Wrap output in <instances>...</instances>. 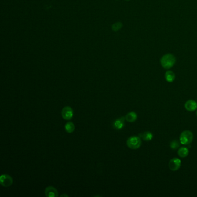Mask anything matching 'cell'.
Segmentation results:
<instances>
[{"label":"cell","mask_w":197,"mask_h":197,"mask_svg":"<svg viewBox=\"0 0 197 197\" xmlns=\"http://www.w3.org/2000/svg\"><path fill=\"white\" fill-rule=\"evenodd\" d=\"M170 146L171 149L176 150L179 148L180 144H179V142H178L177 140H173L170 143Z\"/></svg>","instance_id":"obj_16"},{"label":"cell","mask_w":197,"mask_h":197,"mask_svg":"<svg viewBox=\"0 0 197 197\" xmlns=\"http://www.w3.org/2000/svg\"><path fill=\"white\" fill-rule=\"evenodd\" d=\"M181 166V161L177 158L172 159L170 161L168 164L169 168L172 171L178 170L180 168Z\"/></svg>","instance_id":"obj_6"},{"label":"cell","mask_w":197,"mask_h":197,"mask_svg":"<svg viewBox=\"0 0 197 197\" xmlns=\"http://www.w3.org/2000/svg\"><path fill=\"white\" fill-rule=\"evenodd\" d=\"M188 153H189L188 149L186 147H181L177 151L178 155L182 158H184L187 157L188 155Z\"/></svg>","instance_id":"obj_14"},{"label":"cell","mask_w":197,"mask_h":197,"mask_svg":"<svg viewBox=\"0 0 197 197\" xmlns=\"http://www.w3.org/2000/svg\"><path fill=\"white\" fill-rule=\"evenodd\" d=\"M125 120L126 117L124 116L119 117L116 120H115L113 123V128L116 130H122V128H124L125 126Z\"/></svg>","instance_id":"obj_8"},{"label":"cell","mask_w":197,"mask_h":197,"mask_svg":"<svg viewBox=\"0 0 197 197\" xmlns=\"http://www.w3.org/2000/svg\"><path fill=\"white\" fill-rule=\"evenodd\" d=\"M61 197H68V195H67V194H63V195H61Z\"/></svg>","instance_id":"obj_17"},{"label":"cell","mask_w":197,"mask_h":197,"mask_svg":"<svg viewBox=\"0 0 197 197\" xmlns=\"http://www.w3.org/2000/svg\"><path fill=\"white\" fill-rule=\"evenodd\" d=\"M64 127L66 132L68 133H72L75 130V125L72 122H67Z\"/></svg>","instance_id":"obj_13"},{"label":"cell","mask_w":197,"mask_h":197,"mask_svg":"<svg viewBox=\"0 0 197 197\" xmlns=\"http://www.w3.org/2000/svg\"><path fill=\"white\" fill-rule=\"evenodd\" d=\"M176 63L175 57L172 54H166L161 59V64L162 67L166 69L171 68Z\"/></svg>","instance_id":"obj_1"},{"label":"cell","mask_w":197,"mask_h":197,"mask_svg":"<svg viewBox=\"0 0 197 197\" xmlns=\"http://www.w3.org/2000/svg\"><path fill=\"white\" fill-rule=\"evenodd\" d=\"M13 179L9 175H2L0 177V184L5 187L11 186L13 184Z\"/></svg>","instance_id":"obj_5"},{"label":"cell","mask_w":197,"mask_h":197,"mask_svg":"<svg viewBox=\"0 0 197 197\" xmlns=\"http://www.w3.org/2000/svg\"><path fill=\"white\" fill-rule=\"evenodd\" d=\"M45 196L48 197H59V192L53 186H48L45 190Z\"/></svg>","instance_id":"obj_7"},{"label":"cell","mask_w":197,"mask_h":197,"mask_svg":"<svg viewBox=\"0 0 197 197\" xmlns=\"http://www.w3.org/2000/svg\"><path fill=\"white\" fill-rule=\"evenodd\" d=\"M61 115L64 120H69L74 116V111L71 107L68 106L64 107L61 111Z\"/></svg>","instance_id":"obj_4"},{"label":"cell","mask_w":197,"mask_h":197,"mask_svg":"<svg viewBox=\"0 0 197 197\" xmlns=\"http://www.w3.org/2000/svg\"></svg>","instance_id":"obj_19"},{"label":"cell","mask_w":197,"mask_h":197,"mask_svg":"<svg viewBox=\"0 0 197 197\" xmlns=\"http://www.w3.org/2000/svg\"><path fill=\"white\" fill-rule=\"evenodd\" d=\"M122 27V24L121 22H117L112 25V30L114 31H117L118 30H120Z\"/></svg>","instance_id":"obj_15"},{"label":"cell","mask_w":197,"mask_h":197,"mask_svg":"<svg viewBox=\"0 0 197 197\" xmlns=\"http://www.w3.org/2000/svg\"><path fill=\"white\" fill-rule=\"evenodd\" d=\"M125 117H126V120H127L128 122H133L137 120V115L135 112H129L126 115Z\"/></svg>","instance_id":"obj_10"},{"label":"cell","mask_w":197,"mask_h":197,"mask_svg":"<svg viewBox=\"0 0 197 197\" xmlns=\"http://www.w3.org/2000/svg\"><path fill=\"white\" fill-rule=\"evenodd\" d=\"M165 78L168 82H172L175 79V75L172 71H168L165 73Z\"/></svg>","instance_id":"obj_12"},{"label":"cell","mask_w":197,"mask_h":197,"mask_svg":"<svg viewBox=\"0 0 197 197\" xmlns=\"http://www.w3.org/2000/svg\"><path fill=\"white\" fill-rule=\"evenodd\" d=\"M193 140V134L190 131L186 130L181 133L180 135L181 144L183 145H188L192 143Z\"/></svg>","instance_id":"obj_3"},{"label":"cell","mask_w":197,"mask_h":197,"mask_svg":"<svg viewBox=\"0 0 197 197\" xmlns=\"http://www.w3.org/2000/svg\"><path fill=\"white\" fill-rule=\"evenodd\" d=\"M142 144L141 139L139 137L133 136L130 137L127 140V145L131 149H137Z\"/></svg>","instance_id":"obj_2"},{"label":"cell","mask_w":197,"mask_h":197,"mask_svg":"<svg viewBox=\"0 0 197 197\" xmlns=\"http://www.w3.org/2000/svg\"><path fill=\"white\" fill-rule=\"evenodd\" d=\"M185 108L187 111L190 112H193L195 111L197 109V102L194 100H188L186 102L185 104Z\"/></svg>","instance_id":"obj_9"},{"label":"cell","mask_w":197,"mask_h":197,"mask_svg":"<svg viewBox=\"0 0 197 197\" xmlns=\"http://www.w3.org/2000/svg\"><path fill=\"white\" fill-rule=\"evenodd\" d=\"M126 1H130V0H126Z\"/></svg>","instance_id":"obj_18"},{"label":"cell","mask_w":197,"mask_h":197,"mask_svg":"<svg viewBox=\"0 0 197 197\" xmlns=\"http://www.w3.org/2000/svg\"><path fill=\"white\" fill-rule=\"evenodd\" d=\"M139 137L140 138L144 140L150 141L153 139V135L151 133L147 131V132H144V133H140L139 135Z\"/></svg>","instance_id":"obj_11"}]
</instances>
